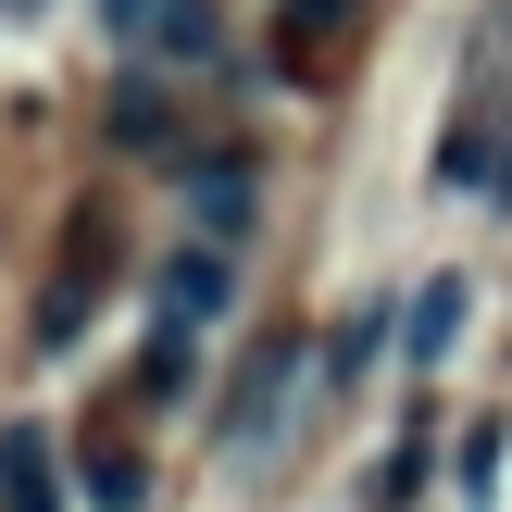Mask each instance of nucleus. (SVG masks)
Instances as JSON below:
<instances>
[{
    "mask_svg": "<svg viewBox=\"0 0 512 512\" xmlns=\"http://www.w3.org/2000/svg\"><path fill=\"white\" fill-rule=\"evenodd\" d=\"M300 363H313L300 338H250L238 388H225V450H238V463H263V450H275V425H288V400H300Z\"/></svg>",
    "mask_w": 512,
    "mask_h": 512,
    "instance_id": "f257e3e1",
    "label": "nucleus"
},
{
    "mask_svg": "<svg viewBox=\"0 0 512 512\" xmlns=\"http://www.w3.org/2000/svg\"><path fill=\"white\" fill-rule=\"evenodd\" d=\"M350 38H363V0H275V63H288L300 88H325V75L350 63Z\"/></svg>",
    "mask_w": 512,
    "mask_h": 512,
    "instance_id": "f03ea898",
    "label": "nucleus"
},
{
    "mask_svg": "<svg viewBox=\"0 0 512 512\" xmlns=\"http://www.w3.org/2000/svg\"><path fill=\"white\" fill-rule=\"evenodd\" d=\"M463 313H475V288H463V275H425V288L400 300V363H413V375H438L450 350H463Z\"/></svg>",
    "mask_w": 512,
    "mask_h": 512,
    "instance_id": "7ed1b4c3",
    "label": "nucleus"
},
{
    "mask_svg": "<svg viewBox=\"0 0 512 512\" xmlns=\"http://www.w3.org/2000/svg\"><path fill=\"white\" fill-rule=\"evenodd\" d=\"M100 138H113L125 163H163V150H175V100H163V75H113V100H100Z\"/></svg>",
    "mask_w": 512,
    "mask_h": 512,
    "instance_id": "20e7f679",
    "label": "nucleus"
},
{
    "mask_svg": "<svg viewBox=\"0 0 512 512\" xmlns=\"http://www.w3.org/2000/svg\"><path fill=\"white\" fill-rule=\"evenodd\" d=\"M250 200H263L250 150H213V163H188V213H200V238H225V250H238V238H250Z\"/></svg>",
    "mask_w": 512,
    "mask_h": 512,
    "instance_id": "39448f33",
    "label": "nucleus"
},
{
    "mask_svg": "<svg viewBox=\"0 0 512 512\" xmlns=\"http://www.w3.org/2000/svg\"><path fill=\"white\" fill-rule=\"evenodd\" d=\"M225 300H238V250H225V238H188V250L163 263V313H175V325H213Z\"/></svg>",
    "mask_w": 512,
    "mask_h": 512,
    "instance_id": "423d86ee",
    "label": "nucleus"
},
{
    "mask_svg": "<svg viewBox=\"0 0 512 512\" xmlns=\"http://www.w3.org/2000/svg\"><path fill=\"white\" fill-rule=\"evenodd\" d=\"M0 512H63V463L38 425H0Z\"/></svg>",
    "mask_w": 512,
    "mask_h": 512,
    "instance_id": "0eeeda50",
    "label": "nucleus"
},
{
    "mask_svg": "<svg viewBox=\"0 0 512 512\" xmlns=\"http://www.w3.org/2000/svg\"><path fill=\"white\" fill-rule=\"evenodd\" d=\"M100 288H113V275H100V250H75V263L50 275V300H38V350H75V325L100 313Z\"/></svg>",
    "mask_w": 512,
    "mask_h": 512,
    "instance_id": "6e6552de",
    "label": "nucleus"
},
{
    "mask_svg": "<svg viewBox=\"0 0 512 512\" xmlns=\"http://www.w3.org/2000/svg\"><path fill=\"white\" fill-rule=\"evenodd\" d=\"M188 375H200V325H150V350H138V400H188Z\"/></svg>",
    "mask_w": 512,
    "mask_h": 512,
    "instance_id": "1a4fd4ad",
    "label": "nucleus"
},
{
    "mask_svg": "<svg viewBox=\"0 0 512 512\" xmlns=\"http://www.w3.org/2000/svg\"><path fill=\"white\" fill-rule=\"evenodd\" d=\"M375 350H388V300H363V313L325 338V363H313V375H325V388H350V375H375Z\"/></svg>",
    "mask_w": 512,
    "mask_h": 512,
    "instance_id": "9d476101",
    "label": "nucleus"
},
{
    "mask_svg": "<svg viewBox=\"0 0 512 512\" xmlns=\"http://www.w3.org/2000/svg\"><path fill=\"white\" fill-rule=\"evenodd\" d=\"M88 500H100V512H150V463H138L125 438H100V450H88Z\"/></svg>",
    "mask_w": 512,
    "mask_h": 512,
    "instance_id": "9b49d317",
    "label": "nucleus"
},
{
    "mask_svg": "<svg viewBox=\"0 0 512 512\" xmlns=\"http://www.w3.org/2000/svg\"><path fill=\"white\" fill-rule=\"evenodd\" d=\"M150 50H163V63H200V50H213V0H163Z\"/></svg>",
    "mask_w": 512,
    "mask_h": 512,
    "instance_id": "f8f14e48",
    "label": "nucleus"
},
{
    "mask_svg": "<svg viewBox=\"0 0 512 512\" xmlns=\"http://www.w3.org/2000/svg\"><path fill=\"white\" fill-rule=\"evenodd\" d=\"M413 488H425V438H400V450H388V463H375V488H363V500H375V512H400V500H413Z\"/></svg>",
    "mask_w": 512,
    "mask_h": 512,
    "instance_id": "ddd939ff",
    "label": "nucleus"
},
{
    "mask_svg": "<svg viewBox=\"0 0 512 512\" xmlns=\"http://www.w3.org/2000/svg\"><path fill=\"white\" fill-rule=\"evenodd\" d=\"M450 475L488 500V475H500V413H488V425H463V463H450Z\"/></svg>",
    "mask_w": 512,
    "mask_h": 512,
    "instance_id": "4468645a",
    "label": "nucleus"
},
{
    "mask_svg": "<svg viewBox=\"0 0 512 512\" xmlns=\"http://www.w3.org/2000/svg\"><path fill=\"white\" fill-rule=\"evenodd\" d=\"M100 13H113L125 38H150V25H163V0H100Z\"/></svg>",
    "mask_w": 512,
    "mask_h": 512,
    "instance_id": "2eb2a0df",
    "label": "nucleus"
},
{
    "mask_svg": "<svg viewBox=\"0 0 512 512\" xmlns=\"http://www.w3.org/2000/svg\"><path fill=\"white\" fill-rule=\"evenodd\" d=\"M488 213H512V125H500V175H488Z\"/></svg>",
    "mask_w": 512,
    "mask_h": 512,
    "instance_id": "dca6fc26",
    "label": "nucleus"
},
{
    "mask_svg": "<svg viewBox=\"0 0 512 512\" xmlns=\"http://www.w3.org/2000/svg\"><path fill=\"white\" fill-rule=\"evenodd\" d=\"M0 13H13V0H0Z\"/></svg>",
    "mask_w": 512,
    "mask_h": 512,
    "instance_id": "f3484780",
    "label": "nucleus"
}]
</instances>
